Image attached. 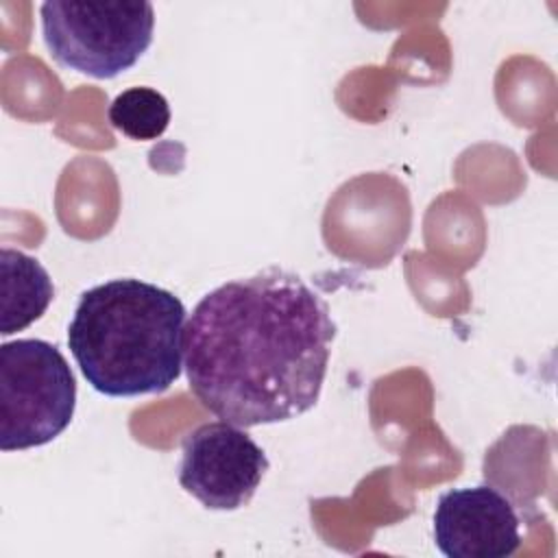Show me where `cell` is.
I'll return each instance as SVG.
<instances>
[{"mask_svg":"<svg viewBox=\"0 0 558 558\" xmlns=\"http://www.w3.org/2000/svg\"><path fill=\"white\" fill-rule=\"evenodd\" d=\"M336 323L323 296L279 266L207 292L185 323L190 390L240 427L290 421L323 390Z\"/></svg>","mask_w":558,"mask_h":558,"instance_id":"obj_1","label":"cell"},{"mask_svg":"<svg viewBox=\"0 0 558 558\" xmlns=\"http://www.w3.org/2000/svg\"><path fill=\"white\" fill-rule=\"evenodd\" d=\"M185 323V305L170 290L111 279L81 294L68 347L96 392L159 395L181 377Z\"/></svg>","mask_w":558,"mask_h":558,"instance_id":"obj_2","label":"cell"},{"mask_svg":"<svg viewBox=\"0 0 558 558\" xmlns=\"http://www.w3.org/2000/svg\"><path fill=\"white\" fill-rule=\"evenodd\" d=\"M39 17L50 57L92 78H116L153 44L155 9L146 0H48Z\"/></svg>","mask_w":558,"mask_h":558,"instance_id":"obj_3","label":"cell"},{"mask_svg":"<svg viewBox=\"0 0 558 558\" xmlns=\"http://www.w3.org/2000/svg\"><path fill=\"white\" fill-rule=\"evenodd\" d=\"M76 379L63 353L39 338L0 344V449L54 440L72 423Z\"/></svg>","mask_w":558,"mask_h":558,"instance_id":"obj_4","label":"cell"},{"mask_svg":"<svg viewBox=\"0 0 558 558\" xmlns=\"http://www.w3.org/2000/svg\"><path fill=\"white\" fill-rule=\"evenodd\" d=\"M270 462L264 449L229 421L203 423L183 438L179 484L209 510L251 501Z\"/></svg>","mask_w":558,"mask_h":558,"instance_id":"obj_5","label":"cell"},{"mask_svg":"<svg viewBox=\"0 0 558 558\" xmlns=\"http://www.w3.org/2000/svg\"><path fill=\"white\" fill-rule=\"evenodd\" d=\"M514 504L488 484L447 490L434 510V543L447 558H506L521 547Z\"/></svg>","mask_w":558,"mask_h":558,"instance_id":"obj_6","label":"cell"},{"mask_svg":"<svg viewBox=\"0 0 558 558\" xmlns=\"http://www.w3.org/2000/svg\"><path fill=\"white\" fill-rule=\"evenodd\" d=\"M54 299L48 270L31 255L0 251V336L26 329L44 316Z\"/></svg>","mask_w":558,"mask_h":558,"instance_id":"obj_7","label":"cell"},{"mask_svg":"<svg viewBox=\"0 0 558 558\" xmlns=\"http://www.w3.org/2000/svg\"><path fill=\"white\" fill-rule=\"evenodd\" d=\"M109 122L122 135L148 142L163 135L170 124V105L166 96L153 87H129L109 105Z\"/></svg>","mask_w":558,"mask_h":558,"instance_id":"obj_8","label":"cell"}]
</instances>
